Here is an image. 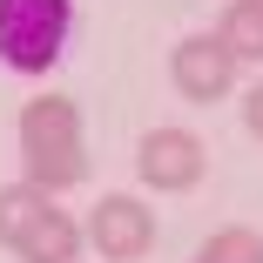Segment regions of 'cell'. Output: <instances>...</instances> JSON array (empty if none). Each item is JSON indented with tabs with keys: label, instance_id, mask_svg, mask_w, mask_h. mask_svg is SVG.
Segmentation results:
<instances>
[{
	"label": "cell",
	"instance_id": "obj_1",
	"mask_svg": "<svg viewBox=\"0 0 263 263\" xmlns=\"http://www.w3.org/2000/svg\"><path fill=\"white\" fill-rule=\"evenodd\" d=\"M68 34V0H0V61H14L21 74H41L61 54Z\"/></svg>",
	"mask_w": 263,
	"mask_h": 263
},
{
	"label": "cell",
	"instance_id": "obj_2",
	"mask_svg": "<svg viewBox=\"0 0 263 263\" xmlns=\"http://www.w3.org/2000/svg\"><path fill=\"white\" fill-rule=\"evenodd\" d=\"M176 74H182V88L189 95H209V88H223L230 81V54H223V47H182V54H176Z\"/></svg>",
	"mask_w": 263,
	"mask_h": 263
},
{
	"label": "cell",
	"instance_id": "obj_5",
	"mask_svg": "<svg viewBox=\"0 0 263 263\" xmlns=\"http://www.w3.org/2000/svg\"><path fill=\"white\" fill-rule=\"evenodd\" d=\"M256 122H263V95H256Z\"/></svg>",
	"mask_w": 263,
	"mask_h": 263
},
{
	"label": "cell",
	"instance_id": "obj_3",
	"mask_svg": "<svg viewBox=\"0 0 263 263\" xmlns=\"http://www.w3.org/2000/svg\"><path fill=\"white\" fill-rule=\"evenodd\" d=\"M95 230H101V250L128 256V250H142V230H148V223H142V209H135V202H108Z\"/></svg>",
	"mask_w": 263,
	"mask_h": 263
},
{
	"label": "cell",
	"instance_id": "obj_4",
	"mask_svg": "<svg viewBox=\"0 0 263 263\" xmlns=\"http://www.w3.org/2000/svg\"><path fill=\"white\" fill-rule=\"evenodd\" d=\"M189 169H196V142L189 135H155L148 142V176L155 182H182Z\"/></svg>",
	"mask_w": 263,
	"mask_h": 263
}]
</instances>
